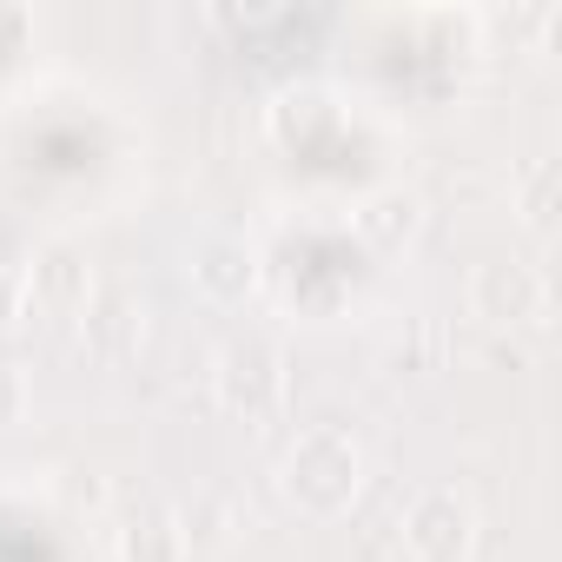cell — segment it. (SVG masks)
Masks as SVG:
<instances>
[{
    "label": "cell",
    "mask_w": 562,
    "mask_h": 562,
    "mask_svg": "<svg viewBox=\"0 0 562 562\" xmlns=\"http://www.w3.org/2000/svg\"><path fill=\"white\" fill-rule=\"evenodd\" d=\"M212 391L232 417L245 424H265L278 404H285V358H278L265 338H232L218 351V371H212Z\"/></svg>",
    "instance_id": "obj_2"
},
{
    "label": "cell",
    "mask_w": 562,
    "mask_h": 562,
    "mask_svg": "<svg viewBox=\"0 0 562 562\" xmlns=\"http://www.w3.org/2000/svg\"><path fill=\"white\" fill-rule=\"evenodd\" d=\"M251 278H258V258H251L245 245H232V238H212V245H199V258H192V285H199L212 305H238V299L251 292Z\"/></svg>",
    "instance_id": "obj_6"
},
{
    "label": "cell",
    "mask_w": 562,
    "mask_h": 562,
    "mask_svg": "<svg viewBox=\"0 0 562 562\" xmlns=\"http://www.w3.org/2000/svg\"><path fill=\"white\" fill-rule=\"evenodd\" d=\"M404 549H411V562H463L470 549H476V509H470V496H457V490H424V496H411V509H404Z\"/></svg>",
    "instance_id": "obj_3"
},
{
    "label": "cell",
    "mask_w": 562,
    "mask_h": 562,
    "mask_svg": "<svg viewBox=\"0 0 562 562\" xmlns=\"http://www.w3.org/2000/svg\"><path fill=\"white\" fill-rule=\"evenodd\" d=\"M417 225H424V205H417L411 192H397V186H391V192H371V199L358 205V232H364L378 251H397Z\"/></svg>",
    "instance_id": "obj_8"
},
{
    "label": "cell",
    "mask_w": 562,
    "mask_h": 562,
    "mask_svg": "<svg viewBox=\"0 0 562 562\" xmlns=\"http://www.w3.org/2000/svg\"><path fill=\"white\" fill-rule=\"evenodd\" d=\"M21 292H27L34 312H47V318H74V312L93 305V271H87V258H80L74 245H41L34 265L21 271Z\"/></svg>",
    "instance_id": "obj_5"
},
{
    "label": "cell",
    "mask_w": 562,
    "mask_h": 562,
    "mask_svg": "<svg viewBox=\"0 0 562 562\" xmlns=\"http://www.w3.org/2000/svg\"><path fill=\"white\" fill-rule=\"evenodd\" d=\"M120 562H186L179 509H139V516L120 529Z\"/></svg>",
    "instance_id": "obj_7"
},
{
    "label": "cell",
    "mask_w": 562,
    "mask_h": 562,
    "mask_svg": "<svg viewBox=\"0 0 562 562\" xmlns=\"http://www.w3.org/2000/svg\"><path fill=\"white\" fill-rule=\"evenodd\" d=\"M549 218H555V166H536L529 186H522V225L549 232Z\"/></svg>",
    "instance_id": "obj_9"
},
{
    "label": "cell",
    "mask_w": 562,
    "mask_h": 562,
    "mask_svg": "<svg viewBox=\"0 0 562 562\" xmlns=\"http://www.w3.org/2000/svg\"><path fill=\"white\" fill-rule=\"evenodd\" d=\"M27 312V292H21V271H0V331Z\"/></svg>",
    "instance_id": "obj_11"
},
{
    "label": "cell",
    "mask_w": 562,
    "mask_h": 562,
    "mask_svg": "<svg viewBox=\"0 0 562 562\" xmlns=\"http://www.w3.org/2000/svg\"><path fill=\"white\" fill-rule=\"evenodd\" d=\"M364 483V457L345 430L331 424H312L292 450H285V496L305 509V516H345L351 496Z\"/></svg>",
    "instance_id": "obj_1"
},
{
    "label": "cell",
    "mask_w": 562,
    "mask_h": 562,
    "mask_svg": "<svg viewBox=\"0 0 562 562\" xmlns=\"http://www.w3.org/2000/svg\"><path fill=\"white\" fill-rule=\"evenodd\" d=\"M470 312L490 318V325H542L549 285H542L536 265L496 258V265H476V271H470Z\"/></svg>",
    "instance_id": "obj_4"
},
{
    "label": "cell",
    "mask_w": 562,
    "mask_h": 562,
    "mask_svg": "<svg viewBox=\"0 0 562 562\" xmlns=\"http://www.w3.org/2000/svg\"><path fill=\"white\" fill-rule=\"evenodd\" d=\"M27 411V378L8 364V358H0V424H14Z\"/></svg>",
    "instance_id": "obj_10"
}]
</instances>
